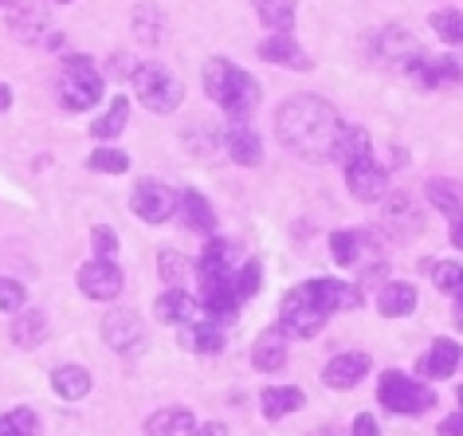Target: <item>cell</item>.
I'll list each match as a JSON object with an SVG mask.
<instances>
[{
	"label": "cell",
	"instance_id": "obj_1",
	"mask_svg": "<svg viewBox=\"0 0 463 436\" xmlns=\"http://www.w3.org/2000/svg\"><path fill=\"white\" fill-rule=\"evenodd\" d=\"M338 130H342L338 110L318 95H295L275 114V137L291 154L307 157V162H330Z\"/></svg>",
	"mask_w": 463,
	"mask_h": 436
},
{
	"label": "cell",
	"instance_id": "obj_2",
	"mask_svg": "<svg viewBox=\"0 0 463 436\" xmlns=\"http://www.w3.org/2000/svg\"><path fill=\"white\" fill-rule=\"evenodd\" d=\"M357 303H362V287H350L342 280L298 283L279 303V330L287 338H315L334 311H350Z\"/></svg>",
	"mask_w": 463,
	"mask_h": 436
},
{
	"label": "cell",
	"instance_id": "obj_3",
	"mask_svg": "<svg viewBox=\"0 0 463 436\" xmlns=\"http://www.w3.org/2000/svg\"><path fill=\"white\" fill-rule=\"evenodd\" d=\"M204 90L228 118H244V114H251L260 107V83L232 60H208L204 63Z\"/></svg>",
	"mask_w": 463,
	"mask_h": 436
},
{
	"label": "cell",
	"instance_id": "obj_4",
	"mask_svg": "<svg viewBox=\"0 0 463 436\" xmlns=\"http://www.w3.org/2000/svg\"><path fill=\"white\" fill-rule=\"evenodd\" d=\"M130 83L137 90V102L149 107L154 114H169V110H177L184 102L181 79L173 75L169 67H161V63H137L134 75H130Z\"/></svg>",
	"mask_w": 463,
	"mask_h": 436
},
{
	"label": "cell",
	"instance_id": "obj_5",
	"mask_svg": "<svg viewBox=\"0 0 463 436\" xmlns=\"http://www.w3.org/2000/svg\"><path fill=\"white\" fill-rule=\"evenodd\" d=\"M60 107L63 110H90L102 99V75L87 55H67L63 71H60Z\"/></svg>",
	"mask_w": 463,
	"mask_h": 436
},
{
	"label": "cell",
	"instance_id": "obj_6",
	"mask_svg": "<svg viewBox=\"0 0 463 436\" xmlns=\"http://www.w3.org/2000/svg\"><path fill=\"white\" fill-rule=\"evenodd\" d=\"M377 401L385 405L389 412H401V417H416V412H428L432 409L436 393L428 389L420 377H409L401 370H385L377 382Z\"/></svg>",
	"mask_w": 463,
	"mask_h": 436
},
{
	"label": "cell",
	"instance_id": "obj_7",
	"mask_svg": "<svg viewBox=\"0 0 463 436\" xmlns=\"http://www.w3.org/2000/svg\"><path fill=\"white\" fill-rule=\"evenodd\" d=\"M79 287H83V295H87V299H95V303L118 299V291H122L118 263H114V260H90V263H83V268H79Z\"/></svg>",
	"mask_w": 463,
	"mask_h": 436
},
{
	"label": "cell",
	"instance_id": "obj_8",
	"mask_svg": "<svg viewBox=\"0 0 463 436\" xmlns=\"http://www.w3.org/2000/svg\"><path fill=\"white\" fill-rule=\"evenodd\" d=\"M134 213L142 216L146 224H161V221H169L173 213H177V193H173L169 185H161V181H142V185L134 189Z\"/></svg>",
	"mask_w": 463,
	"mask_h": 436
},
{
	"label": "cell",
	"instance_id": "obj_9",
	"mask_svg": "<svg viewBox=\"0 0 463 436\" xmlns=\"http://www.w3.org/2000/svg\"><path fill=\"white\" fill-rule=\"evenodd\" d=\"M345 185H350L357 201H385L389 197V174L373 157H362V162L345 166Z\"/></svg>",
	"mask_w": 463,
	"mask_h": 436
},
{
	"label": "cell",
	"instance_id": "obj_10",
	"mask_svg": "<svg viewBox=\"0 0 463 436\" xmlns=\"http://www.w3.org/2000/svg\"><path fill=\"white\" fill-rule=\"evenodd\" d=\"M224 150H228L232 162H240V166H260L263 162V142H260V134L248 126V118H232L228 134H224Z\"/></svg>",
	"mask_w": 463,
	"mask_h": 436
},
{
	"label": "cell",
	"instance_id": "obj_11",
	"mask_svg": "<svg viewBox=\"0 0 463 436\" xmlns=\"http://www.w3.org/2000/svg\"><path fill=\"white\" fill-rule=\"evenodd\" d=\"M365 374H369V354L345 350V354H338V358L326 362V370H322V382H326L330 389H354Z\"/></svg>",
	"mask_w": 463,
	"mask_h": 436
},
{
	"label": "cell",
	"instance_id": "obj_12",
	"mask_svg": "<svg viewBox=\"0 0 463 436\" xmlns=\"http://www.w3.org/2000/svg\"><path fill=\"white\" fill-rule=\"evenodd\" d=\"M102 335H107L110 346L122 350V354H134V350L146 346V330L137 323V315H130V311H114L107 323H102Z\"/></svg>",
	"mask_w": 463,
	"mask_h": 436
},
{
	"label": "cell",
	"instance_id": "obj_13",
	"mask_svg": "<svg viewBox=\"0 0 463 436\" xmlns=\"http://www.w3.org/2000/svg\"><path fill=\"white\" fill-rule=\"evenodd\" d=\"M409 75L424 90H432V87H444V83H456V79H463V63L451 60V55H439V60H432V55H420V60L412 63Z\"/></svg>",
	"mask_w": 463,
	"mask_h": 436
},
{
	"label": "cell",
	"instance_id": "obj_14",
	"mask_svg": "<svg viewBox=\"0 0 463 436\" xmlns=\"http://www.w3.org/2000/svg\"><path fill=\"white\" fill-rule=\"evenodd\" d=\"M459 358H463V350H459V342H451V338H436L432 342V350L420 358V370L428 382H444V377H451L456 374V365H459Z\"/></svg>",
	"mask_w": 463,
	"mask_h": 436
},
{
	"label": "cell",
	"instance_id": "obj_15",
	"mask_svg": "<svg viewBox=\"0 0 463 436\" xmlns=\"http://www.w3.org/2000/svg\"><path fill=\"white\" fill-rule=\"evenodd\" d=\"M381 43H385V48H381V60H385L392 71H412V63L420 60V43H416L409 32H401V28H389L385 36H381Z\"/></svg>",
	"mask_w": 463,
	"mask_h": 436
},
{
	"label": "cell",
	"instance_id": "obj_16",
	"mask_svg": "<svg viewBox=\"0 0 463 436\" xmlns=\"http://www.w3.org/2000/svg\"><path fill=\"white\" fill-rule=\"evenodd\" d=\"M157 318H161V323L189 327V323L201 318V303H196L189 291H181V287H169V291L157 299Z\"/></svg>",
	"mask_w": 463,
	"mask_h": 436
},
{
	"label": "cell",
	"instance_id": "obj_17",
	"mask_svg": "<svg viewBox=\"0 0 463 436\" xmlns=\"http://www.w3.org/2000/svg\"><path fill=\"white\" fill-rule=\"evenodd\" d=\"M260 60H268V63H275V67H298V71H307L310 67V60L303 55V48L287 36V32H275L271 40H263L260 43Z\"/></svg>",
	"mask_w": 463,
	"mask_h": 436
},
{
	"label": "cell",
	"instance_id": "obj_18",
	"mask_svg": "<svg viewBox=\"0 0 463 436\" xmlns=\"http://www.w3.org/2000/svg\"><path fill=\"white\" fill-rule=\"evenodd\" d=\"M251 362H256V370H263V374H275L287 365V335L279 327H271L260 335L256 350H251Z\"/></svg>",
	"mask_w": 463,
	"mask_h": 436
},
{
	"label": "cell",
	"instance_id": "obj_19",
	"mask_svg": "<svg viewBox=\"0 0 463 436\" xmlns=\"http://www.w3.org/2000/svg\"><path fill=\"white\" fill-rule=\"evenodd\" d=\"M196 417L189 409H161L146 421V436H193Z\"/></svg>",
	"mask_w": 463,
	"mask_h": 436
},
{
	"label": "cell",
	"instance_id": "obj_20",
	"mask_svg": "<svg viewBox=\"0 0 463 436\" xmlns=\"http://www.w3.org/2000/svg\"><path fill=\"white\" fill-rule=\"evenodd\" d=\"M303 389L298 385H271V389H263V397H260V409H263V417L268 421H279L287 417V412H295V409H303Z\"/></svg>",
	"mask_w": 463,
	"mask_h": 436
},
{
	"label": "cell",
	"instance_id": "obj_21",
	"mask_svg": "<svg viewBox=\"0 0 463 436\" xmlns=\"http://www.w3.org/2000/svg\"><path fill=\"white\" fill-rule=\"evenodd\" d=\"M232 248L228 240L213 236L201 251V260H196V280H213V275H232Z\"/></svg>",
	"mask_w": 463,
	"mask_h": 436
},
{
	"label": "cell",
	"instance_id": "obj_22",
	"mask_svg": "<svg viewBox=\"0 0 463 436\" xmlns=\"http://www.w3.org/2000/svg\"><path fill=\"white\" fill-rule=\"evenodd\" d=\"M416 307V287L412 283H385L377 295V311L385 318H404Z\"/></svg>",
	"mask_w": 463,
	"mask_h": 436
},
{
	"label": "cell",
	"instance_id": "obj_23",
	"mask_svg": "<svg viewBox=\"0 0 463 436\" xmlns=\"http://www.w3.org/2000/svg\"><path fill=\"white\" fill-rule=\"evenodd\" d=\"M428 201H432L436 209L448 216V224L463 216V185H459V181H448V177L428 181Z\"/></svg>",
	"mask_w": 463,
	"mask_h": 436
},
{
	"label": "cell",
	"instance_id": "obj_24",
	"mask_svg": "<svg viewBox=\"0 0 463 436\" xmlns=\"http://www.w3.org/2000/svg\"><path fill=\"white\" fill-rule=\"evenodd\" d=\"M330 157L342 166H354V162H362V157H369V130H362V126H342Z\"/></svg>",
	"mask_w": 463,
	"mask_h": 436
},
{
	"label": "cell",
	"instance_id": "obj_25",
	"mask_svg": "<svg viewBox=\"0 0 463 436\" xmlns=\"http://www.w3.org/2000/svg\"><path fill=\"white\" fill-rule=\"evenodd\" d=\"M52 385L63 401H83L90 393V374L83 365H60V370L52 374Z\"/></svg>",
	"mask_w": 463,
	"mask_h": 436
},
{
	"label": "cell",
	"instance_id": "obj_26",
	"mask_svg": "<svg viewBox=\"0 0 463 436\" xmlns=\"http://www.w3.org/2000/svg\"><path fill=\"white\" fill-rule=\"evenodd\" d=\"M177 204H181L184 224H189L193 232H213V228H216V213H213V204H208V201H204L196 189L184 193V197H181Z\"/></svg>",
	"mask_w": 463,
	"mask_h": 436
},
{
	"label": "cell",
	"instance_id": "obj_27",
	"mask_svg": "<svg viewBox=\"0 0 463 436\" xmlns=\"http://www.w3.org/2000/svg\"><path fill=\"white\" fill-rule=\"evenodd\" d=\"M126 118H130V99L118 95V99H110V110L102 114V118L90 122V134H95L99 142H110V137H118L126 130Z\"/></svg>",
	"mask_w": 463,
	"mask_h": 436
},
{
	"label": "cell",
	"instance_id": "obj_28",
	"mask_svg": "<svg viewBox=\"0 0 463 436\" xmlns=\"http://www.w3.org/2000/svg\"><path fill=\"white\" fill-rule=\"evenodd\" d=\"M181 342L189 350H201V354H216L220 346H224V330H220V323H189L181 330Z\"/></svg>",
	"mask_w": 463,
	"mask_h": 436
},
{
	"label": "cell",
	"instance_id": "obj_29",
	"mask_svg": "<svg viewBox=\"0 0 463 436\" xmlns=\"http://www.w3.org/2000/svg\"><path fill=\"white\" fill-rule=\"evenodd\" d=\"M428 271H432V283L444 295L463 299V263L459 260H436V263H428Z\"/></svg>",
	"mask_w": 463,
	"mask_h": 436
},
{
	"label": "cell",
	"instance_id": "obj_30",
	"mask_svg": "<svg viewBox=\"0 0 463 436\" xmlns=\"http://www.w3.org/2000/svg\"><path fill=\"white\" fill-rule=\"evenodd\" d=\"M428 24H432V32L444 43H451V48H463V13H459V8H436V13L428 16Z\"/></svg>",
	"mask_w": 463,
	"mask_h": 436
},
{
	"label": "cell",
	"instance_id": "obj_31",
	"mask_svg": "<svg viewBox=\"0 0 463 436\" xmlns=\"http://www.w3.org/2000/svg\"><path fill=\"white\" fill-rule=\"evenodd\" d=\"M385 224L392 228V232H397V224H409V228H404V232H420V216H416L412 213V197H409V193H397V197H389V204H385Z\"/></svg>",
	"mask_w": 463,
	"mask_h": 436
},
{
	"label": "cell",
	"instance_id": "obj_32",
	"mask_svg": "<svg viewBox=\"0 0 463 436\" xmlns=\"http://www.w3.org/2000/svg\"><path fill=\"white\" fill-rule=\"evenodd\" d=\"M43 327H48V318H43V311H20L13 318V338H16V346H36V342L43 338Z\"/></svg>",
	"mask_w": 463,
	"mask_h": 436
},
{
	"label": "cell",
	"instance_id": "obj_33",
	"mask_svg": "<svg viewBox=\"0 0 463 436\" xmlns=\"http://www.w3.org/2000/svg\"><path fill=\"white\" fill-rule=\"evenodd\" d=\"M330 256L338 268H357V260H362V236L338 228V232L330 236Z\"/></svg>",
	"mask_w": 463,
	"mask_h": 436
},
{
	"label": "cell",
	"instance_id": "obj_34",
	"mask_svg": "<svg viewBox=\"0 0 463 436\" xmlns=\"http://www.w3.org/2000/svg\"><path fill=\"white\" fill-rule=\"evenodd\" d=\"M263 24H271L275 32H287L295 24V0H256Z\"/></svg>",
	"mask_w": 463,
	"mask_h": 436
},
{
	"label": "cell",
	"instance_id": "obj_35",
	"mask_svg": "<svg viewBox=\"0 0 463 436\" xmlns=\"http://www.w3.org/2000/svg\"><path fill=\"white\" fill-rule=\"evenodd\" d=\"M260 283H263V268H260V260H248L240 271H232V291H236V299H240V303L251 299V295L260 291Z\"/></svg>",
	"mask_w": 463,
	"mask_h": 436
},
{
	"label": "cell",
	"instance_id": "obj_36",
	"mask_svg": "<svg viewBox=\"0 0 463 436\" xmlns=\"http://www.w3.org/2000/svg\"><path fill=\"white\" fill-rule=\"evenodd\" d=\"M0 436H40V421L32 409H13L0 417Z\"/></svg>",
	"mask_w": 463,
	"mask_h": 436
},
{
	"label": "cell",
	"instance_id": "obj_37",
	"mask_svg": "<svg viewBox=\"0 0 463 436\" xmlns=\"http://www.w3.org/2000/svg\"><path fill=\"white\" fill-rule=\"evenodd\" d=\"M157 268H161V280H165L169 287H177L184 275H193V271H196V263H193V260H184L181 251H161V256H157Z\"/></svg>",
	"mask_w": 463,
	"mask_h": 436
},
{
	"label": "cell",
	"instance_id": "obj_38",
	"mask_svg": "<svg viewBox=\"0 0 463 436\" xmlns=\"http://www.w3.org/2000/svg\"><path fill=\"white\" fill-rule=\"evenodd\" d=\"M90 169H99V174H126L130 169V157H126L122 150H114V146H107V150H95L87 157Z\"/></svg>",
	"mask_w": 463,
	"mask_h": 436
},
{
	"label": "cell",
	"instance_id": "obj_39",
	"mask_svg": "<svg viewBox=\"0 0 463 436\" xmlns=\"http://www.w3.org/2000/svg\"><path fill=\"white\" fill-rule=\"evenodd\" d=\"M90 244H95V260H114L118 256V232L107 228V224L90 228Z\"/></svg>",
	"mask_w": 463,
	"mask_h": 436
},
{
	"label": "cell",
	"instance_id": "obj_40",
	"mask_svg": "<svg viewBox=\"0 0 463 436\" xmlns=\"http://www.w3.org/2000/svg\"><path fill=\"white\" fill-rule=\"evenodd\" d=\"M24 299H28V291L16 280H0V311H5V315H20V311H24Z\"/></svg>",
	"mask_w": 463,
	"mask_h": 436
},
{
	"label": "cell",
	"instance_id": "obj_41",
	"mask_svg": "<svg viewBox=\"0 0 463 436\" xmlns=\"http://www.w3.org/2000/svg\"><path fill=\"white\" fill-rule=\"evenodd\" d=\"M350 436H381V429H377V421L369 417V412H357V421H354V432Z\"/></svg>",
	"mask_w": 463,
	"mask_h": 436
},
{
	"label": "cell",
	"instance_id": "obj_42",
	"mask_svg": "<svg viewBox=\"0 0 463 436\" xmlns=\"http://www.w3.org/2000/svg\"><path fill=\"white\" fill-rule=\"evenodd\" d=\"M439 436H463V412H451V417L439 421Z\"/></svg>",
	"mask_w": 463,
	"mask_h": 436
},
{
	"label": "cell",
	"instance_id": "obj_43",
	"mask_svg": "<svg viewBox=\"0 0 463 436\" xmlns=\"http://www.w3.org/2000/svg\"><path fill=\"white\" fill-rule=\"evenodd\" d=\"M142 16L157 20V8H137V13H134V20H142ZM142 28H146V36H149V40H157V28H154V24H142Z\"/></svg>",
	"mask_w": 463,
	"mask_h": 436
},
{
	"label": "cell",
	"instance_id": "obj_44",
	"mask_svg": "<svg viewBox=\"0 0 463 436\" xmlns=\"http://www.w3.org/2000/svg\"><path fill=\"white\" fill-rule=\"evenodd\" d=\"M193 436H228V429L220 421H208V424H201V429H196Z\"/></svg>",
	"mask_w": 463,
	"mask_h": 436
},
{
	"label": "cell",
	"instance_id": "obj_45",
	"mask_svg": "<svg viewBox=\"0 0 463 436\" xmlns=\"http://www.w3.org/2000/svg\"><path fill=\"white\" fill-rule=\"evenodd\" d=\"M451 244L463 248V216H459V221H451Z\"/></svg>",
	"mask_w": 463,
	"mask_h": 436
},
{
	"label": "cell",
	"instance_id": "obj_46",
	"mask_svg": "<svg viewBox=\"0 0 463 436\" xmlns=\"http://www.w3.org/2000/svg\"><path fill=\"white\" fill-rule=\"evenodd\" d=\"M8 107H13V90L0 83V110H8Z\"/></svg>",
	"mask_w": 463,
	"mask_h": 436
},
{
	"label": "cell",
	"instance_id": "obj_47",
	"mask_svg": "<svg viewBox=\"0 0 463 436\" xmlns=\"http://www.w3.org/2000/svg\"><path fill=\"white\" fill-rule=\"evenodd\" d=\"M456 327L463 330V299H456Z\"/></svg>",
	"mask_w": 463,
	"mask_h": 436
},
{
	"label": "cell",
	"instance_id": "obj_48",
	"mask_svg": "<svg viewBox=\"0 0 463 436\" xmlns=\"http://www.w3.org/2000/svg\"><path fill=\"white\" fill-rule=\"evenodd\" d=\"M315 436H334V429H318V432H315Z\"/></svg>",
	"mask_w": 463,
	"mask_h": 436
},
{
	"label": "cell",
	"instance_id": "obj_49",
	"mask_svg": "<svg viewBox=\"0 0 463 436\" xmlns=\"http://www.w3.org/2000/svg\"><path fill=\"white\" fill-rule=\"evenodd\" d=\"M459 401H463V385H459Z\"/></svg>",
	"mask_w": 463,
	"mask_h": 436
},
{
	"label": "cell",
	"instance_id": "obj_50",
	"mask_svg": "<svg viewBox=\"0 0 463 436\" xmlns=\"http://www.w3.org/2000/svg\"><path fill=\"white\" fill-rule=\"evenodd\" d=\"M60 5H67V0H60Z\"/></svg>",
	"mask_w": 463,
	"mask_h": 436
}]
</instances>
